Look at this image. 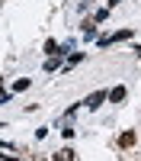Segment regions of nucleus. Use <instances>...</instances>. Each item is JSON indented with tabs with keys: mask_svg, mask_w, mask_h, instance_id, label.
Instances as JSON below:
<instances>
[{
	"mask_svg": "<svg viewBox=\"0 0 141 161\" xmlns=\"http://www.w3.org/2000/svg\"><path fill=\"white\" fill-rule=\"evenodd\" d=\"M135 32L132 29H119V32H112V36H106V39H99V48H109V45H115V42H125V39H132Z\"/></svg>",
	"mask_w": 141,
	"mask_h": 161,
	"instance_id": "obj_1",
	"label": "nucleus"
},
{
	"mask_svg": "<svg viewBox=\"0 0 141 161\" xmlns=\"http://www.w3.org/2000/svg\"><path fill=\"white\" fill-rule=\"evenodd\" d=\"M106 93H109V90H96V93H90V97L83 100V106H87V110H99V106L106 103Z\"/></svg>",
	"mask_w": 141,
	"mask_h": 161,
	"instance_id": "obj_2",
	"label": "nucleus"
},
{
	"mask_svg": "<svg viewBox=\"0 0 141 161\" xmlns=\"http://www.w3.org/2000/svg\"><path fill=\"white\" fill-rule=\"evenodd\" d=\"M125 97H128V87H125V84H115V87L106 93V103H122Z\"/></svg>",
	"mask_w": 141,
	"mask_h": 161,
	"instance_id": "obj_3",
	"label": "nucleus"
},
{
	"mask_svg": "<svg viewBox=\"0 0 141 161\" xmlns=\"http://www.w3.org/2000/svg\"><path fill=\"white\" fill-rule=\"evenodd\" d=\"M135 139H138V132L128 129V132H122V136H119V145H122V148H128V145H135Z\"/></svg>",
	"mask_w": 141,
	"mask_h": 161,
	"instance_id": "obj_4",
	"label": "nucleus"
},
{
	"mask_svg": "<svg viewBox=\"0 0 141 161\" xmlns=\"http://www.w3.org/2000/svg\"><path fill=\"white\" fill-rule=\"evenodd\" d=\"M51 158H55V161H74L77 155H74L71 148H61V152H55V155H51Z\"/></svg>",
	"mask_w": 141,
	"mask_h": 161,
	"instance_id": "obj_5",
	"label": "nucleus"
},
{
	"mask_svg": "<svg viewBox=\"0 0 141 161\" xmlns=\"http://www.w3.org/2000/svg\"><path fill=\"white\" fill-rule=\"evenodd\" d=\"M58 58H61V55H51V58L45 61V71H48V74H51V71H58V64H61Z\"/></svg>",
	"mask_w": 141,
	"mask_h": 161,
	"instance_id": "obj_6",
	"label": "nucleus"
},
{
	"mask_svg": "<svg viewBox=\"0 0 141 161\" xmlns=\"http://www.w3.org/2000/svg\"><path fill=\"white\" fill-rule=\"evenodd\" d=\"M19 90H29V77H19L16 84H13V93H19Z\"/></svg>",
	"mask_w": 141,
	"mask_h": 161,
	"instance_id": "obj_7",
	"label": "nucleus"
},
{
	"mask_svg": "<svg viewBox=\"0 0 141 161\" xmlns=\"http://www.w3.org/2000/svg\"><path fill=\"white\" fill-rule=\"evenodd\" d=\"M106 16H109V10L103 7V10H96V16H93V23H103V19H106Z\"/></svg>",
	"mask_w": 141,
	"mask_h": 161,
	"instance_id": "obj_8",
	"label": "nucleus"
},
{
	"mask_svg": "<svg viewBox=\"0 0 141 161\" xmlns=\"http://www.w3.org/2000/svg\"><path fill=\"white\" fill-rule=\"evenodd\" d=\"M10 97H13V90H0V106L10 103Z\"/></svg>",
	"mask_w": 141,
	"mask_h": 161,
	"instance_id": "obj_9",
	"label": "nucleus"
},
{
	"mask_svg": "<svg viewBox=\"0 0 141 161\" xmlns=\"http://www.w3.org/2000/svg\"><path fill=\"white\" fill-rule=\"evenodd\" d=\"M61 136H64V139L71 142V139H74V126H64V129H61Z\"/></svg>",
	"mask_w": 141,
	"mask_h": 161,
	"instance_id": "obj_10",
	"label": "nucleus"
},
{
	"mask_svg": "<svg viewBox=\"0 0 141 161\" xmlns=\"http://www.w3.org/2000/svg\"><path fill=\"white\" fill-rule=\"evenodd\" d=\"M128 161H141V155H135V158H128Z\"/></svg>",
	"mask_w": 141,
	"mask_h": 161,
	"instance_id": "obj_11",
	"label": "nucleus"
},
{
	"mask_svg": "<svg viewBox=\"0 0 141 161\" xmlns=\"http://www.w3.org/2000/svg\"><path fill=\"white\" fill-rule=\"evenodd\" d=\"M0 90H3V77H0Z\"/></svg>",
	"mask_w": 141,
	"mask_h": 161,
	"instance_id": "obj_12",
	"label": "nucleus"
}]
</instances>
